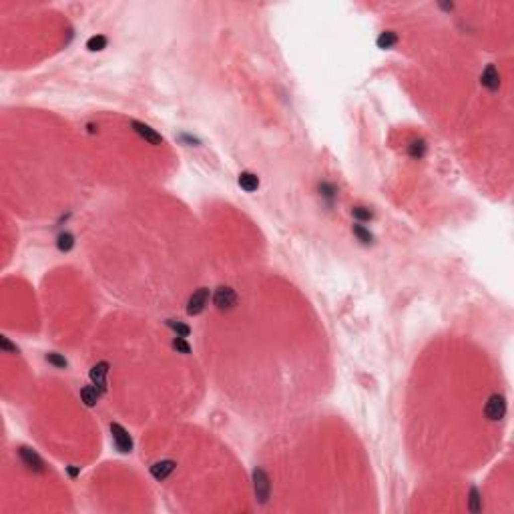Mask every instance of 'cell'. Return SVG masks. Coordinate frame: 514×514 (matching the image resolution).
Instances as JSON below:
<instances>
[{
  "label": "cell",
  "instance_id": "cell-14",
  "mask_svg": "<svg viewBox=\"0 0 514 514\" xmlns=\"http://www.w3.org/2000/svg\"><path fill=\"white\" fill-rule=\"evenodd\" d=\"M354 235H356L362 243H366V245H367V243H371V233H369V231H366L362 225H354Z\"/></svg>",
  "mask_w": 514,
  "mask_h": 514
},
{
  "label": "cell",
  "instance_id": "cell-9",
  "mask_svg": "<svg viewBox=\"0 0 514 514\" xmlns=\"http://www.w3.org/2000/svg\"><path fill=\"white\" fill-rule=\"evenodd\" d=\"M482 84H484L488 90H498V86H500V74H498V71H496L494 65H488V67L484 69V73H482Z\"/></svg>",
  "mask_w": 514,
  "mask_h": 514
},
{
  "label": "cell",
  "instance_id": "cell-2",
  "mask_svg": "<svg viewBox=\"0 0 514 514\" xmlns=\"http://www.w3.org/2000/svg\"><path fill=\"white\" fill-rule=\"evenodd\" d=\"M484 414L488 420H500L506 414V400L502 394H494L488 398L486 406H484Z\"/></svg>",
  "mask_w": 514,
  "mask_h": 514
},
{
  "label": "cell",
  "instance_id": "cell-22",
  "mask_svg": "<svg viewBox=\"0 0 514 514\" xmlns=\"http://www.w3.org/2000/svg\"><path fill=\"white\" fill-rule=\"evenodd\" d=\"M46 360H49L51 364H55V366H59V367H65V366H67V360L61 358L59 354H49V358H46Z\"/></svg>",
  "mask_w": 514,
  "mask_h": 514
},
{
  "label": "cell",
  "instance_id": "cell-13",
  "mask_svg": "<svg viewBox=\"0 0 514 514\" xmlns=\"http://www.w3.org/2000/svg\"><path fill=\"white\" fill-rule=\"evenodd\" d=\"M396 42H398V36H396V32H392V30L382 32V34L378 36V46H380V49H390V46H394Z\"/></svg>",
  "mask_w": 514,
  "mask_h": 514
},
{
  "label": "cell",
  "instance_id": "cell-4",
  "mask_svg": "<svg viewBox=\"0 0 514 514\" xmlns=\"http://www.w3.org/2000/svg\"><path fill=\"white\" fill-rule=\"evenodd\" d=\"M111 432H113V440H115V446L119 448V452H123V454L131 452L133 442H131V436L127 434V430L121 424H111Z\"/></svg>",
  "mask_w": 514,
  "mask_h": 514
},
{
  "label": "cell",
  "instance_id": "cell-19",
  "mask_svg": "<svg viewBox=\"0 0 514 514\" xmlns=\"http://www.w3.org/2000/svg\"><path fill=\"white\" fill-rule=\"evenodd\" d=\"M71 247H73V237L69 235V233H65V235L59 237V249L67 251V249H71Z\"/></svg>",
  "mask_w": 514,
  "mask_h": 514
},
{
  "label": "cell",
  "instance_id": "cell-8",
  "mask_svg": "<svg viewBox=\"0 0 514 514\" xmlns=\"http://www.w3.org/2000/svg\"><path fill=\"white\" fill-rule=\"evenodd\" d=\"M20 458L24 462V466L28 470H34V472H44V462L38 458V454L30 448H20Z\"/></svg>",
  "mask_w": 514,
  "mask_h": 514
},
{
  "label": "cell",
  "instance_id": "cell-15",
  "mask_svg": "<svg viewBox=\"0 0 514 514\" xmlns=\"http://www.w3.org/2000/svg\"><path fill=\"white\" fill-rule=\"evenodd\" d=\"M86 46L90 51H103L105 46H107V38L105 36H92L88 42H86Z\"/></svg>",
  "mask_w": 514,
  "mask_h": 514
},
{
  "label": "cell",
  "instance_id": "cell-20",
  "mask_svg": "<svg viewBox=\"0 0 514 514\" xmlns=\"http://www.w3.org/2000/svg\"><path fill=\"white\" fill-rule=\"evenodd\" d=\"M173 348L179 350V352H183V354H189V346L185 344V340H183L181 336H177V338L173 340Z\"/></svg>",
  "mask_w": 514,
  "mask_h": 514
},
{
  "label": "cell",
  "instance_id": "cell-6",
  "mask_svg": "<svg viewBox=\"0 0 514 514\" xmlns=\"http://www.w3.org/2000/svg\"><path fill=\"white\" fill-rule=\"evenodd\" d=\"M131 127L135 129V133H137V135H141L147 143H151V145H161V143H163V137H161L155 129H151L149 125L139 123V121H133V123H131Z\"/></svg>",
  "mask_w": 514,
  "mask_h": 514
},
{
  "label": "cell",
  "instance_id": "cell-7",
  "mask_svg": "<svg viewBox=\"0 0 514 514\" xmlns=\"http://www.w3.org/2000/svg\"><path fill=\"white\" fill-rule=\"evenodd\" d=\"M107 371H109V364L107 362H101V364H97L95 367L90 369V382H92V386L99 388L101 394L107 390Z\"/></svg>",
  "mask_w": 514,
  "mask_h": 514
},
{
  "label": "cell",
  "instance_id": "cell-18",
  "mask_svg": "<svg viewBox=\"0 0 514 514\" xmlns=\"http://www.w3.org/2000/svg\"><path fill=\"white\" fill-rule=\"evenodd\" d=\"M470 510H472V512H478V510H480V498H478V490H476V488L470 490Z\"/></svg>",
  "mask_w": 514,
  "mask_h": 514
},
{
  "label": "cell",
  "instance_id": "cell-11",
  "mask_svg": "<svg viewBox=\"0 0 514 514\" xmlns=\"http://www.w3.org/2000/svg\"><path fill=\"white\" fill-rule=\"evenodd\" d=\"M239 185H241V189H245L247 193H253V191H257V187H259V179H257V175L245 171V173L239 175Z\"/></svg>",
  "mask_w": 514,
  "mask_h": 514
},
{
  "label": "cell",
  "instance_id": "cell-5",
  "mask_svg": "<svg viewBox=\"0 0 514 514\" xmlns=\"http://www.w3.org/2000/svg\"><path fill=\"white\" fill-rule=\"evenodd\" d=\"M253 486H255V496L259 498V502H267V498H269V478L261 468H257L253 472Z\"/></svg>",
  "mask_w": 514,
  "mask_h": 514
},
{
  "label": "cell",
  "instance_id": "cell-12",
  "mask_svg": "<svg viewBox=\"0 0 514 514\" xmlns=\"http://www.w3.org/2000/svg\"><path fill=\"white\" fill-rule=\"evenodd\" d=\"M99 388L97 386H86V388H82V392H80V396H82V402L86 404V406H95L97 404V400H99Z\"/></svg>",
  "mask_w": 514,
  "mask_h": 514
},
{
  "label": "cell",
  "instance_id": "cell-21",
  "mask_svg": "<svg viewBox=\"0 0 514 514\" xmlns=\"http://www.w3.org/2000/svg\"><path fill=\"white\" fill-rule=\"evenodd\" d=\"M410 155H412V157H418V159L422 157V155H424V143H422V141H420V143H412Z\"/></svg>",
  "mask_w": 514,
  "mask_h": 514
},
{
  "label": "cell",
  "instance_id": "cell-3",
  "mask_svg": "<svg viewBox=\"0 0 514 514\" xmlns=\"http://www.w3.org/2000/svg\"><path fill=\"white\" fill-rule=\"evenodd\" d=\"M209 299V290L207 288H199L197 292H193V295L189 297V303H187V313L189 315H197L205 309Z\"/></svg>",
  "mask_w": 514,
  "mask_h": 514
},
{
  "label": "cell",
  "instance_id": "cell-16",
  "mask_svg": "<svg viewBox=\"0 0 514 514\" xmlns=\"http://www.w3.org/2000/svg\"><path fill=\"white\" fill-rule=\"evenodd\" d=\"M352 215H354L356 219H360V221H369V219H371V211L366 209V207H354V209H352Z\"/></svg>",
  "mask_w": 514,
  "mask_h": 514
},
{
  "label": "cell",
  "instance_id": "cell-1",
  "mask_svg": "<svg viewBox=\"0 0 514 514\" xmlns=\"http://www.w3.org/2000/svg\"><path fill=\"white\" fill-rule=\"evenodd\" d=\"M213 303H215L217 309H221V311L233 309V307L237 305V294H235V290H231V288H227V286L217 288L215 294H213Z\"/></svg>",
  "mask_w": 514,
  "mask_h": 514
},
{
  "label": "cell",
  "instance_id": "cell-17",
  "mask_svg": "<svg viewBox=\"0 0 514 514\" xmlns=\"http://www.w3.org/2000/svg\"><path fill=\"white\" fill-rule=\"evenodd\" d=\"M169 325H171V328H173V330L177 332V336H181V338H185V336H189V328H187V325H183V323H179V321L175 323L173 319L169 321Z\"/></svg>",
  "mask_w": 514,
  "mask_h": 514
},
{
  "label": "cell",
  "instance_id": "cell-10",
  "mask_svg": "<svg viewBox=\"0 0 514 514\" xmlns=\"http://www.w3.org/2000/svg\"><path fill=\"white\" fill-rule=\"evenodd\" d=\"M175 462L173 460H163V462H157L151 466V474L157 478V480H165L173 470H175Z\"/></svg>",
  "mask_w": 514,
  "mask_h": 514
}]
</instances>
